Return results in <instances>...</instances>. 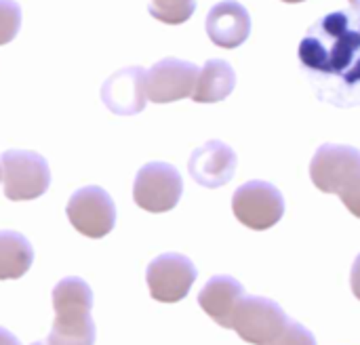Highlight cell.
Segmentation results:
<instances>
[{"label":"cell","mask_w":360,"mask_h":345,"mask_svg":"<svg viewBox=\"0 0 360 345\" xmlns=\"http://www.w3.org/2000/svg\"><path fill=\"white\" fill-rule=\"evenodd\" d=\"M207 36L221 48L240 46L251 34V15L236 0L217 2L207 15Z\"/></svg>","instance_id":"obj_13"},{"label":"cell","mask_w":360,"mask_h":345,"mask_svg":"<svg viewBox=\"0 0 360 345\" xmlns=\"http://www.w3.org/2000/svg\"><path fill=\"white\" fill-rule=\"evenodd\" d=\"M289 323V316L285 310L266 297H253L245 295L234 314H232V327L236 335L253 345L270 344Z\"/></svg>","instance_id":"obj_7"},{"label":"cell","mask_w":360,"mask_h":345,"mask_svg":"<svg viewBox=\"0 0 360 345\" xmlns=\"http://www.w3.org/2000/svg\"><path fill=\"white\" fill-rule=\"evenodd\" d=\"M32 345H46V344H40V341H38V344H32Z\"/></svg>","instance_id":"obj_25"},{"label":"cell","mask_w":360,"mask_h":345,"mask_svg":"<svg viewBox=\"0 0 360 345\" xmlns=\"http://www.w3.org/2000/svg\"><path fill=\"white\" fill-rule=\"evenodd\" d=\"M55 320L46 337V345H95L97 331L91 318L93 291L78 278L68 276L53 289Z\"/></svg>","instance_id":"obj_2"},{"label":"cell","mask_w":360,"mask_h":345,"mask_svg":"<svg viewBox=\"0 0 360 345\" xmlns=\"http://www.w3.org/2000/svg\"><path fill=\"white\" fill-rule=\"evenodd\" d=\"M21 27V6L15 0H0V46L8 44Z\"/></svg>","instance_id":"obj_18"},{"label":"cell","mask_w":360,"mask_h":345,"mask_svg":"<svg viewBox=\"0 0 360 345\" xmlns=\"http://www.w3.org/2000/svg\"><path fill=\"white\" fill-rule=\"evenodd\" d=\"M350 4H352V8L356 11V13H360V0H348Z\"/></svg>","instance_id":"obj_23"},{"label":"cell","mask_w":360,"mask_h":345,"mask_svg":"<svg viewBox=\"0 0 360 345\" xmlns=\"http://www.w3.org/2000/svg\"><path fill=\"white\" fill-rule=\"evenodd\" d=\"M300 63L314 95L335 108L360 105V13L333 11L300 42Z\"/></svg>","instance_id":"obj_1"},{"label":"cell","mask_w":360,"mask_h":345,"mask_svg":"<svg viewBox=\"0 0 360 345\" xmlns=\"http://www.w3.org/2000/svg\"><path fill=\"white\" fill-rule=\"evenodd\" d=\"M198 272L194 263L179 253L158 255L146 270V282L154 301L177 304L188 297Z\"/></svg>","instance_id":"obj_9"},{"label":"cell","mask_w":360,"mask_h":345,"mask_svg":"<svg viewBox=\"0 0 360 345\" xmlns=\"http://www.w3.org/2000/svg\"><path fill=\"white\" fill-rule=\"evenodd\" d=\"M340 198H342V202L346 204V209H348L354 217H359L360 219V179L352 185V188H348L344 194H340Z\"/></svg>","instance_id":"obj_20"},{"label":"cell","mask_w":360,"mask_h":345,"mask_svg":"<svg viewBox=\"0 0 360 345\" xmlns=\"http://www.w3.org/2000/svg\"><path fill=\"white\" fill-rule=\"evenodd\" d=\"M236 154L224 141H207L196 148L188 160V171L192 179L202 188H221L232 181L236 171Z\"/></svg>","instance_id":"obj_11"},{"label":"cell","mask_w":360,"mask_h":345,"mask_svg":"<svg viewBox=\"0 0 360 345\" xmlns=\"http://www.w3.org/2000/svg\"><path fill=\"white\" fill-rule=\"evenodd\" d=\"M32 263L34 249L30 240L19 232H0V280H17L25 276Z\"/></svg>","instance_id":"obj_16"},{"label":"cell","mask_w":360,"mask_h":345,"mask_svg":"<svg viewBox=\"0 0 360 345\" xmlns=\"http://www.w3.org/2000/svg\"><path fill=\"white\" fill-rule=\"evenodd\" d=\"M184 194V179L173 164L148 162L133 183L135 204L148 213H167L177 207Z\"/></svg>","instance_id":"obj_5"},{"label":"cell","mask_w":360,"mask_h":345,"mask_svg":"<svg viewBox=\"0 0 360 345\" xmlns=\"http://www.w3.org/2000/svg\"><path fill=\"white\" fill-rule=\"evenodd\" d=\"M350 287H352L354 297L360 301V255L354 259V266H352V272H350Z\"/></svg>","instance_id":"obj_21"},{"label":"cell","mask_w":360,"mask_h":345,"mask_svg":"<svg viewBox=\"0 0 360 345\" xmlns=\"http://www.w3.org/2000/svg\"><path fill=\"white\" fill-rule=\"evenodd\" d=\"M0 345H21V341L4 327H0Z\"/></svg>","instance_id":"obj_22"},{"label":"cell","mask_w":360,"mask_h":345,"mask_svg":"<svg viewBox=\"0 0 360 345\" xmlns=\"http://www.w3.org/2000/svg\"><path fill=\"white\" fill-rule=\"evenodd\" d=\"M234 217L249 230L264 232L274 228L285 215V198L272 183L249 181L232 196Z\"/></svg>","instance_id":"obj_6"},{"label":"cell","mask_w":360,"mask_h":345,"mask_svg":"<svg viewBox=\"0 0 360 345\" xmlns=\"http://www.w3.org/2000/svg\"><path fill=\"white\" fill-rule=\"evenodd\" d=\"M101 99L110 112L120 116L139 114L146 108V72L143 67H124L112 74L101 86Z\"/></svg>","instance_id":"obj_12"},{"label":"cell","mask_w":360,"mask_h":345,"mask_svg":"<svg viewBox=\"0 0 360 345\" xmlns=\"http://www.w3.org/2000/svg\"><path fill=\"white\" fill-rule=\"evenodd\" d=\"M312 183L325 194H344L360 179V150L325 143L310 162Z\"/></svg>","instance_id":"obj_4"},{"label":"cell","mask_w":360,"mask_h":345,"mask_svg":"<svg viewBox=\"0 0 360 345\" xmlns=\"http://www.w3.org/2000/svg\"><path fill=\"white\" fill-rule=\"evenodd\" d=\"M68 219L76 232L86 238H103L114 230L116 207L103 188L86 185L72 194L65 207Z\"/></svg>","instance_id":"obj_8"},{"label":"cell","mask_w":360,"mask_h":345,"mask_svg":"<svg viewBox=\"0 0 360 345\" xmlns=\"http://www.w3.org/2000/svg\"><path fill=\"white\" fill-rule=\"evenodd\" d=\"M243 297H245V289L236 278L213 276L198 293V306L213 323H217L224 329H230L232 314Z\"/></svg>","instance_id":"obj_14"},{"label":"cell","mask_w":360,"mask_h":345,"mask_svg":"<svg viewBox=\"0 0 360 345\" xmlns=\"http://www.w3.org/2000/svg\"><path fill=\"white\" fill-rule=\"evenodd\" d=\"M4 196L15 202L40 198L51 185V169L44 156L27 150H8L0 156Z\"/></svg>","instance_id":"obj_3"},{"label":"cell","mask_w":360,"mask_h":345,"mask_svg":"<svg viewBox=\"0 0 360 345\" xmlns=\"http://www.w3.org/2000/svg\"><path fill=\"white\" fill-rule=\"evenodd\" d=\"M0 179H2V175H0Z\"/></svg>","instance_id":"obj_26"},{"label":"cell","mask_w":360,"mask_h":345,"mask_svg":"<svg viewBox=\"0 0 360 345\" xmlns=\"http://www.w3.org/2000/svg\"><path fill=\"white\" fill-rule=\"evenodd\" d=\"M148 11L154 19L162 23L179 25V23H186L194 15L196 0H152L148 4Z\"/></svg>","instance_id":"obj_17"},{"label":"cell","mask_w":360,"mask_h":345,"mask_svg":"<svg viewBox=\"0 0 360 345\" xmlns=\"http://www.w3.org/2000/svg\"><path fill=\"white\" fill-rule=\"evenodd\" d=\"M266 345H316V337L304 325L289 320L287 327L270 344Z\"/></svg>","instance_id":"obj_19"},{"label":"cell","mask_w":360,"mask_h":345,"mask_svg":"<svg viewBox=\"0 0 360 345\" xmlns=\"http://www.w3.org/2000/svg\"><path fill=\"white\" fill-rule=\"evenodd\" d=\"M236 86V74L232 65L224 59H209L202 70H198V78L192 91V99L196 103H217L224 101Z\"/></svg>","instance_id":"obj_15"},{"label":"cell","mask_w":360,"mask_h":345,"mask_svg":"<svg viewBox=\"0 0 360 345\" xmlns=\"http://www.w3.org/2000/svg\"><path fill=\"white\" fill-rule=\"evenodd\" d=\"M281 2H289V4H297V2H304V0H281Z\"/></svg>","instance_id":"obj_24"},{"label":"cell","mask_w":360,"mask_h":345,"mask_svg":"<svg viewBox=\"0 0 360 345\" xmlns=\"http://www.w3.org/2000/svg\"><path fill=\"white\" fill-rule=\"evenodd\" d=\"M198 67L175 57L154 63L146 72V95L152 103H173L192 95Z\"/></svg>","instance_id":"obj_10"}]
</instances>
